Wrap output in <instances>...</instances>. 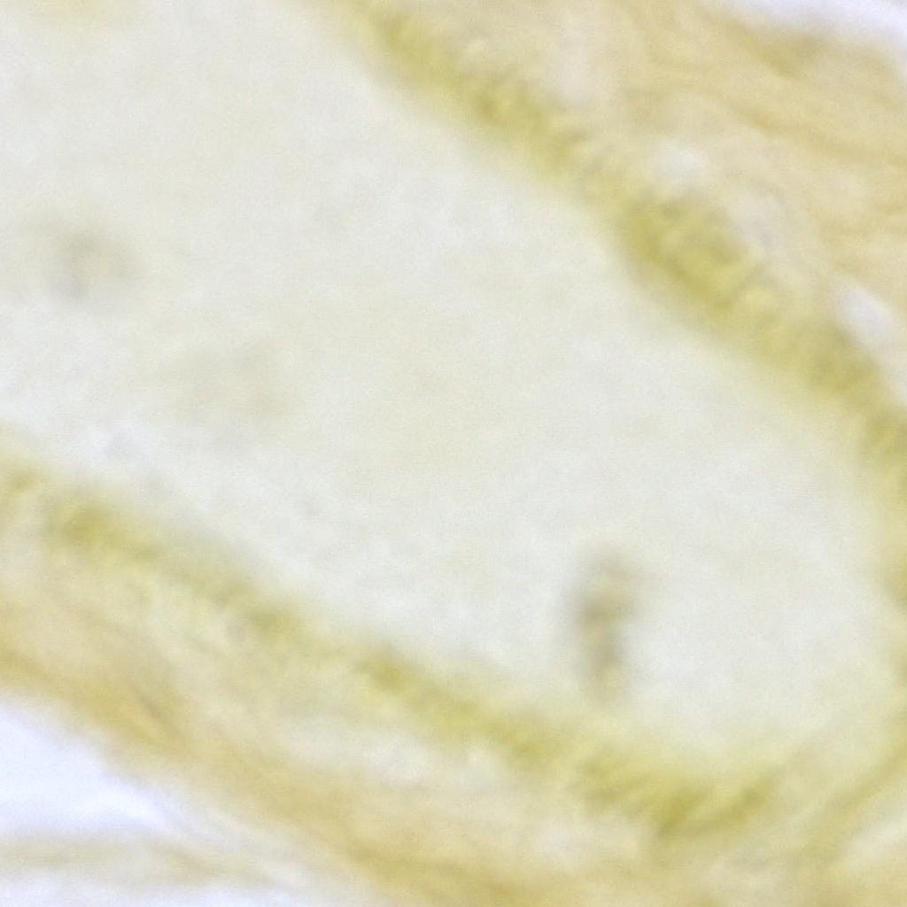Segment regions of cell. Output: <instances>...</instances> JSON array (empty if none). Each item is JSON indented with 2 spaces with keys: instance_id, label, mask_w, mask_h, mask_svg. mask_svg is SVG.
Returning a JSON list of instances; mask_svg holds the SVG:
<instances>
[{
  "instance_id": "7a4b0ae2",
  "label": "cell",
  "mask_w": 907,
  "mask_h": 907,
  "mask_svg": "<svg viewBox=\"0 0 907 907\" xmlns=\"http://www.w3.org/2000/svg\"><path fill=\"white\" fill-rule=\"evenodd\" d=\"M45 274L59 298L93 311L120 306L136 281L127 249L108 236L89 232L63 240L48 259Z\"/></svg>"
},
{
  "instance_id": "6da1fadb",
  "label": "cell",
  "mask_w": 907,
  "mask_h": 907,
  "mask_svg": "<svg viewBox=\"0 0 907 907\" xmlns=\"http://www.w3.org/2000/svg\"><path fill=\"white\" fill-rule=\"evenodd\" d=\"M627 267L655 300L692 326H739L763 287L732 220L694 195L646 198L619 222Z\"/></svg>"
},
{
  "instance_id": "3957f363",
  "label": "cell",
  "mask_w": 907,
  "mask_h": 907,
  "mask_svg": "<svg viewBox=\"0 0 907 907\" xmlns=\"http://www.w3.org/2000/svg\"><path fill=\"white\" fill-rule=\"evenodd\" d=\"M794 334L787 353L797 356L808 383L825 393L866 405L880 387L877 365L864 345L833 322L806 324Z\"/></svg>"
},
{
  "instance_id": "277c9868",
  "label": "cell",
  "mask_w": 907,
  "mask_h": 907,
  "mask_svg": "<svg viewBox=\"0 0 907 907\" xmlns=\"http://www.w3.org/2000/svg\"><path fill=\"white\" fill-rule=\"evenodd\" d=\"M907 446L905 415L881 407L870 415L861 433V452L875 466L889 468L904 461Z\"/></svg>"
}]
</instances>
